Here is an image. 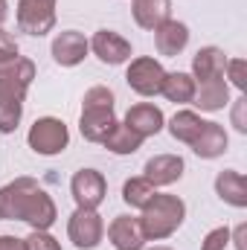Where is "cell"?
<instances>
[{
    "mask_svg": "<svg viewBox=\"0 0 247 250\" xmlns=\"http://www.w3.org/2000/svg\"><path fill=\"white\" fill-rule=\"evenodd\" d=\"M131 12H134L137 26L154 32L160 23H166L172 18V0H134Z\"/></svg>",
    "mask_w": 247,
    "mask_h": 250,
    "instance_id": "cell-19",
    "label": "cell"
},
{
    "mask_svg": "<svg viewBox=\"0 0 247 250\" xmlns=\"http://www.w3.org/2000/svg\"><path fill=\"white\" fill-rule=\"evenodd\" d=\"M154 192H157V187H151L145 178H131L123 187V201L128 207H134V209H143L154 198Z\"/></svg>",
    "mask_w": 247,
    "mask_h": 250,
    "instance_id": "cell-25",
    "label": "cell"
},
{
    "mask_svg": "<svg viewBox=\"0 0 247 250\" xmlns=\"http://www.w3.org/2000/svg\"><path fill=\"white\" fill-rule=\"evenodd\" d=\"M102 146H105L108 151H114V154H134V151L143 146V137L134 134L125 123H117L114 128H111V134L105 137Z\"/></svg>",
    "mask_w": 247,
    "mask_h": 250,
    "instance_id": "cell-24",
    "label": "cell"
},
{
    "mask_svg": "<svg viewBox=\"0 0 247 250\" xmlns=\"http://www.w3.org/2000/svg\"><path fill=\"white\" fill-rule=\"evenodd\" d=\"M245 239H247V224H239L236 230H230V242H236V250H247Z\"/></svg>",
    "mask_w": 247,
    "mask_h": 250,
    "instance_id": "cell-33",
    "label": "cell"
},
{
    "mask_svg": "<svg viewBox=\"0 0 247 250\" xmlns=\"http://www.w3.org/2000/svg\"><path fill=\"white\" fill-rule=\"evenodd\" d=\"M35 189L38 181L32 178H15L12 184L0 187V221H21Z\"/></svg>",
    "mask_w": 247,
    "mask_h": 250,
    "instance_id": "cell-8",
    "label": "cell"
},
{
    "mask_svg": "<svg viewBox=\"0 0 247 250\" xmlns=\"http://www.w3.org/2000/svg\"><path fill=\"white\" fill-rule=\"evenodd\" d=\"M192 105L201 111H221L224 105H230V84L224 79H212V82H201L195 87Z\"/></svg>",
    "mask_w": 247,
    "mask_h": 250,
    "instance_id": "cell-21",
    "label": "cell"
},
{
    "mask_svg": "<svg viewBox=\"0 0 247 250\" xmlns=\"http://www.w3.org/2000/svg\"><path fill=\"white\" fill-rule=\"evenodd\" d=\"M204 123H206V120H201V114H195V111H178V114L169 120V134H172L178 143L192 146V140L201 134Z\"/></svg>",
    "mask_w": 247,
    "mask_h": 250,
    "instance_id": "cell-23",
    "label": "cell"
},
{
    "mask_svg": "<svg viewBox=\"0 0 247 250\" xmlns=\"http://www.w3.org/2000/svg\"><path fill=\"white\" fill-rule=\"evenodd\" d=\"M87 44H90V50H93V56H96L99 62L111 64V67L131 62V56H134L131 41H125L123 35L114 32V29H99V32H93V38H90Z\"/></svg>",
    "mask_w": 247,
    "mask_h": 250,
    "instance_id": "cell-9",
    "label": "cell"
},
{
    "mask_svg": "<svg viewBox=\"0 0 247 250\" xmlns=\"http://www.w3.org/2000/svg\"><path fill=\"white\" fill-rule=\"evenodd\" d=\"M23 117V102H15V99H0V131L3 134H12Z\"/></svg>",
    "mask_w": 247,
    "mask_h": 250,
    "instance_id": "cell-26",
    "label": "cell"
},
{
    "mask_svg": "<svg viewBox=\"0 0 247 250\" xmlns=\"http://www.w3.org/2000/svg\"><path fill=\"white\" fill-rule=\"evenodd\" d=\"M67 236L79 250H93L105 236V221H102V215L96 209L76 207V212L67 221Z\"/></svg>",
    "mask_w": 247,
    "mask_h": 250,
    "instance_id": "cell-5",
    "label": "cell"
},
{
    "mask_svg": "<svg viewBox=\"0 0 247 250\" xmlns=\"http://www.w3.org/2000/svg\"><path fill=\"white\" fill-rule=\"evenodd\" d=\"M26 250H62V245L47 230H32L26 239Z\"/></svg>",
    "mask_w": 247,
    "mask_h": 250,
    "instance_id": "cell-29",
    "label": "cell"
},
{
    "mask_svg": "<svg viewBox=\"0 0 247 250\" xmlns=\"http://www.w3.org/2000/svg\"><path fill=\"white\" fill-rule=\"evenodd\" d=\"M125 125L134 131V134H140L143 140L145 137H154V134H160L163 131V111L157 108V105H151V102H140V105H134V108H128V114H125Z\"/></svg>",
    "mask_w": 247,
    "mask_h": 250,
    "instance_id": "cell-13",
    "label": "cell"
},
{
    "mask_svg": "<svg viewBox=\"0 0 247 250\" xmlns=\"http://www.w3.org/2000/svg\"><path fill=\"white\" fill-rule=\"evenodd\" d=\"M87 53H90V44L76 29H64V32L56 35V41H53V59H56V64H62V67L82 64Z\"/></svg>",
    "mask_w": 247,
    "mask_h": 250,
    "instance_id": "cell-10",
    "label": "cell"
},
{
    "mask_svg": "<svg viewBox=\"0 0 247 250\" xmlns=\"http://www.w3.org/2000/svg\"><path fill=\"white\" fill-rule=\"evenodd\" d=\"M245 108H247V99L245 96H239L236 99V105H233V125H236V131H247V120H245Z\"/></svg>",
    "mask_w": 247,
    "mask_h": 250,
    "instance_id": "cell-31",
    "label": "cell"
},
{
    "mask_svg": "<svg viewBox=\"0 0 247 250\" xmlns=\"http://www.w3.org/2000/svg\"><path fill=\"white\" fill-rule=\"evenodd\" d=\"M224 70H227V56L224 50L218 47H201L192 59V79L195 84L201 82H212V79H224Z\"/></svg>",
    "mask_w": 247,
    "mask_h": 250,
    "instance_id": "cell-15",
    "label": "cell"
},
{
    "mask_svg": "<svg viewBox=\"0 0 247 250\" xmlns=\"http://www.w3.org/2000/svg\"><path fill=\"white\" fill-rule=\"evenodd\" d=\"M35 79V64L23 56H15L0 64V99H15L23 102L26 90Z\"/></svg>",
    "mask_w": 247,
    "mask_h": 250,
    "instance_id": "cell-3",
    "label": "cell"
},
{
    "mask_svg": "<svg viewBox=\"0 0 247 250\" xmlns=\"http://www.w3.org/2000/svg\"><path fill=\"white\" fill-rule=\"evenodd\" d=\"M224 73H227V79L245 93V87H247V62L245 59H227V70H224Z\"/></svg>",
    "mask_w": 247,
    "mask_h": 250,
    "instance_id": "cell-27",
    "label": "cell"
},
{
    "mask_svg": "<svg viewBox=\"0 0 247 250\" xmlns=\"http://www.w3.org/2000/svg\"><path fill=\"white\" fill-rule=\"evenodd\" d=\"M215 192H218V198H221L224 204H230V207H236V209H245L247 207V181H245V175L236 172V169L218 172V178H215Z\"/></svg>",
    "mask_w": 247,
    "mask_h": 250,
    "instance_id": "cell-20",
    "label": "cell"
},
{
    "mask_svg": "<svg viewBox=\"0 0 247 250\" xmlns=\"http://www.w3.org/2000/svg\"><path fill=\"white\" fill-rule=\"evenodd\" d=\"M227 146H230V137H227L224 125H218V123H204L201 134L192 140V151H195L198 157H204V160L221 157V154L227 151Z\"/></svg>",
    "mask_w": 247,
    "mask_h": 250,
    "instance_id": "cell-18",
    "label": "cell"
},
{
    "mask_svg": "<svg viewBox=\"0 0 247 250\" xmlns=\"http://www.w3.org/2000/svg\"><path fill=\"white\" fill-rule=\"evenodd\" d=\"M18 26L26 35H47L56 26V0H18Z\"/></svg>",
    "mask_w": 247,
    "mask_h": 250,
    "instance_id": "cell-6",
    "label": "cell"
},
{
    "mask_svg": "<svg viewBox=\"0 0 247 250\" xmlns=\"http://www.w3.org/2000/svg\"><path fill=\"white\" fill-rule=\"evenodd\" d=\"M26 143L35 154H44V157H53V154H62L70 143V131L62 120L56 117H41L35 120L29 134H26Z\"/></svg>",
    "mask_w": 247,
    "mask_h": 250,
    "instance_id": "cell-2",
    "label": "cell"
},
{
    "mask_svg": "<svg viewBox=\"0 0 247 250\" xmlns=\"http://www.w3.org/2000/svg\"><path fill=\"white\" fill-rule=\"evenodd\" d=\"M186 44H189V26L181 23V21H166V23H160L157 29H154V47H157V53L160 56H166V59H175V56H181L186 50Z\"/></svg>",
    "mask_w": 247,
    "mask_h": 250,
    "instance_id": "cell-14",
    "label": "cell"
},
{
    "mask_svg": "<svg viewBox=\"0 0 247 250\" xmlns=\"http://www.w3.org/2000/svg\"><path fill=\"white\" fill-rule=\"evenodd\" d=\"M184 218H186V204L178 195L154 192V198L143 207L140 230H143L145 242H163L184 224Z\"/></svg>",
    "mask_w": 247,
    "mask_h": 250,
    "instance_id": "cell-1",
    "label": "cell"
},
{
    "mask_svg": "<svg viewBox=\"0 0 247 250\" xmlns=\"http://www.w3.org/2000/svg\"><path fill=\"white\" fill-rule=\"evenodd\" d=\"M56 218H59V209H56V201L47 195V189H35L32 192V198H29V204H26V209H23V218L21 221H26L32 230H50L53 224H56Z\"/></svg>",
    "mask_w": 247,
    "mask_h": 250,
    "instance_id": "cell-12",
    "label": "cell"
},
{
    "mask_svg": "<svg viewBox=\"0 0 247 250\" xmlns=\"http://www.w3.org/2000/svg\"><path fill=\"white\" fill-rule=\"evenodd\" d=\"M151 250H172V248H163V245H157V248H151Z\"/></svg>",
    "mask_w": 247,
    "mask_h": 250,
    "instance_id": "cell-35",
    "label": "cell"
},
{
    "mask_svg": "<svg viewBox=\"0 0 247 250\" xmlns=\"http://www.w3.org/2000/svg\"><path fill=\"white\" fill-rule=\"evenodd\" d=\"M70 195H73L76 207H82V209H99V204L108 195L105 175L96 172V169H79L73 175V181H70Z\"/></svg>",
    "mask_w": 247,
    "mask_h": 250,
    "instance_id": "cell-7",
    "label": "cell"
},
{
    "mask_svg": "<svg viewBox=\"0 0 247 250\" xmlns=\"http://www.w3.org/2000/svg\"><path fill=\"white\" fill-rule=\"evenodd\" d=\"M0 250H26V239H18V236H0Z\"/></svg>",
    "mask_w": 247,
    "mask_h": 250,
    "instance_id": "cell-32",
    "label": "cell"
},
{
    "mask_svg": "<svg viewBox=\"0 0 247 250\" xmlns=\"http://www.w3.org/2000/svg\"><path fill=\"white\" fill-rule=\"evenodd\" d=\"M6 18H9V0H0V29L6 23Z\"/></svg>",
    "mask_w": 247,
    "mask_h": 250,
    "instance_id": "cell-34",
    "label": "cell"
},
{
    "mask_svg": "<svg viewBox=\"0 0 247 250\" xmlns=\"http://www.w3.org/2000/svg\"><path fill=\"white\" fill-rule=\"evenodd\" d=\"M114 125H117L114 108H82L79 131L87 143H105V137L111 134Z\"/></svg>",
    "mask_w": 247,
    "mask_h": 250,
    "instance_id": "cell-16",
    "label": "cell"
},
{
    "mask_svg": "<svg viewBox=\"0 0 247 250\" xmlns=\"http://www.w3.org/2000/svg\"><path fill=\"white\" fill-rule=\"evenodd\" d=\"M195 87H198V84H195V79H192L189 73L175 70V73H166L160 93H163L169 102H175V105H189L192 96H195Z\"/></svg>",
    "mask_w": 247,
    "mask_h": 250,
    "instance_id": "cell-22",
    "label": "cell"
},
{
    "mask_svg": "<svg viewBox=\"0 0 247 250\" xmlns=\"http://www.w3.org/2000/svg\"><path fill=\"white\" fill-rule=\"evenodd\" d=\"M108 239L117 250H143L145 248V236L140 230V218L131 215H117L108 227Z\"/></svg>",
    "mask_w": 247,
    "mask_h": 250,
    "instance_id": "cell-17",
    "label": "cell"
},
{
    "mask_svg": "<svg viewBox=\"0 0 247 250\" xmlns=\"http://www.w3.org/2000/svg\"><path fill=\"white\" fill-rule=\"evenodd\" d=\"M143 172H145L143 178L151 187H172V184H178L184 178V157H178V154H157V157H151L145 163Z\"/></svg>",
    "mask_w": 247,
    "mask_h": 250,
    "instance_id": "cell-11",
    "label": "cell"
},
{
    "mask_svg": "<svg viewBox=\"0 0 247 250\" xmlns=\"http://www.w3.org/2000/svg\"><path fill=\"white\" fill-rule=\"evenodd\" d=\"M163 79H166V70L163 64L151 56H140V59H131L128 70H125V82L134 93L140 96H157L160 87H163Z\"/></svg>",
    "mask_w": 247,
    "mask_h": 250,
    "instance_id": "cell-4",
    "label": "cell"
},
{
    "mask_svg": "<svg viewBox=\"0 0 247 250\" xmlns=\"http://www.w3.org/2000/svg\"><path fill=\"white\" fill-rule=\"evenodd\" d=\"M227 245H230V227H215L204 236L201 250H224Z\"/></svg>",
    "mask_w": 247,
    "mask_h": 250,
    "instance_id": "cell-28",
    "label": "cell"
},
{
    "mask_svg": "<svg viewBox=\"0 0 247 250\" xmlns=\"http://www.w3.org/2000/svg\"><path fill=\"white\" fill-rule=\"evenodd\" d=\"M15 56H18V44H15V38H12L9 32L0 29V64L9 62V59H15Z\"/></svg>",
    "mask_w": 247,
    "mask_h": 250,
    "instance_id": "cell-30",
    "label": "cell"
}]
</instances>
